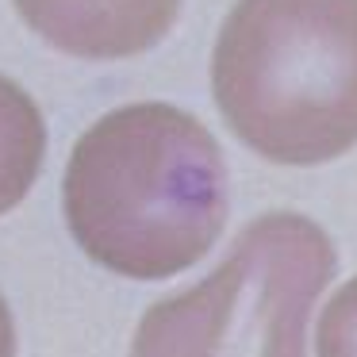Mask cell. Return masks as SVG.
Instances as JSON below:
<instances>
[{
    "mask_svg": "<svg viewBox=\"0 0 357 357\" xmlns=\"http://www.w3.org/2000/svg\"><path fill=\"white\" fill-rule=\"evenodd\" d=\"M62 208L70 234L96 265L162 280L215 246L227 165L196 116L173 104H127L77 139Z\"/></svg>",
    "mask_w": 357,
    "mask_h": 357,
    "instance_id": "6da1fadb",
    "label": "cell"
},
{
    "mask_svg": "<svg viewBox=\"0 0 357 357\" xmlns=\"http://www.w3.org/2000/svg\"><path fill=\"white\" fill-rule=\"evenodd\" d=\"M231 131L280 165L357 146V0H238L211 58Z\"/></svg>",
    "mask_w": 357,
    "mask_h": 357,
    "instance_id": "7a4b0ae2",
    "label": "cell"
},
{
    "mask_svg": "<svg viewBox=\"0 0 357 357\" xmlns=\"http://www.w3.org/2000/svg\"><path fill=\"white\" fill-rule=\"evenodd\" d=\"M331 277L323 227L296 211L261 215L211 277L142 315L131 357H307V315Z\"/></svg>",
    "mask_w": 357,
    "mask_h": 357,
    "instance_id": "3957f363",
    "label": "cell"
},
{
    "mask_svg": "<svg viewBox=\"0 0 357 357\" xmlns=\"http://www.w3.org/2000/svg\"><path fill=\"white\" fill-rule=\"evenodd\" d=\"M16 8L50 47L116 62L154 47L173 27L181 0H16Z\"/></svg>",
    "mask_w": 357,
    "mask_h": 357,
    "instance_id": "277c9868",
    "label": "cell"
},
{
    "mask_svg": "<svg viewBox=\"0 0 357 357\" xmlns=\"http://www.w3.org/2000/svg\"><path fill=\"white\" fill-rule=\"evenodd\" d=\"M47 154V123L39 104L16 81L0 77V215L12 211L39 177Z\"/></svg>",
    "mask_w": 357,
    "mask_h": 357,
    "instance_id": "5b68a950",
    "label": "cell"
},
{
    "mask_svg": "<svg viewBox=\"0 0 357 357\" xmlns=\"http://www.w3.org/2000/svg\"><path fill=\"white\" fill-rule=\"evenodd\" d=\"M319 357H357V277L338 288L319 319Z\"/></svg>",
    "mask_w": 357,
    "mask_h": 357,
    "instance_id": "8992f818",
    "label": "cell"
},
{
    "mask_svg": "<svg viewBox=\"0 0 357 357\" xmlns=\"http://www.w3.org/2000/svg\"><path fill=\"white\" fill-rule=\"evenodd\" d=\"M0 357H16V326H12V311L0 296Z\"/></svg>",
    "mask_w": 357,
    "mask_h": 357,
    "instance_id": "52a82bcc",
    "label": "cell"
}]
</instances>
